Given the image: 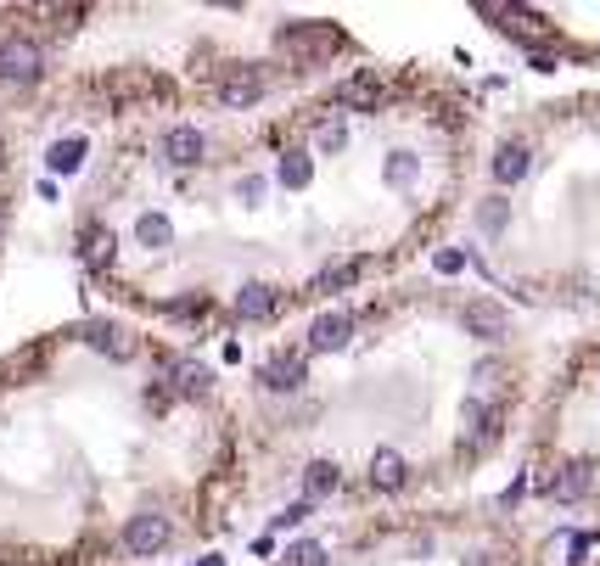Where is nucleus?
I'll return each instance as SVG.
<instances>
[{
  "label": "nucleus",
  "mask_w": 600,
  "mask_h": 566,
  "mask_svg": "<svg viewBox=\"0 0 600 566\" xmlns=\"http://www.w3.org/2000/svg\"><path fill=\"white\" fill-rule=\"evenodd\" d=\"M331 488H337V466H331V460H315V466H309V477H303V494L320 499V494H331Z\"/></svg>",
  "instance_id": "21"
},
{
  "label": "nucleus",
  "mask_w": 600,
  "mask_h": 566,
  "mask_svg": "<svg viewBox=\"0 0 600 566\" xmlns=\"http://www.w3.org/2000/svg\"><path fill=\"white\" fill-rule=\"evenodd\" d=\"M135 241L152 247V253H163V247L174 241V225L163 219V213H141V219H135Z\"/></svg>",
  "instance_id": "14"
},
{
  "label": "nucleus",
  "mask_w": 600,
  "mask_h": 566,
  "mask_svg": "<svg viewBox=\"0 0 600 566\" xmlns=\"http://www.w3.org/2000/svg\"><path fill=\"white\" fill-rule=\"evenodd\" d=\"M505 219H511V208H505V197H488L483 208H477V230H488V236H500Z\"/></svg>",
  "instance_id": "22"
},
{
  "label": "nucleus",
  "mask_w": 600,
  "mask_h": 566,
  "mask_svg": "<svg viewBox=\"0 0 600 566\" xmlns=\"http://www.w3.org/2000/svg\"><path fill=\"white\" fill-rule=\"evenodd\" d=\"M309 382V365H303V354H275L270 365H264V387L270 393H292V387Z\"/></svg>",
  "instance_id": "7"
},
{
  "label": "nucleus",
  "mask_w": 600,
  "mask_h": 566,
  "mask_svg": "<svg viewBox=\"0 0 600 566\" xmlns=\"http://www.w3.org/2000/svg\"><path fill=\"white\" fill-rule=\"evenodd\" d=\"M466 326H472L477 337H505L511 320H505V309H494V303H472V309H466Z\"/></svg>",
  "instance_id": "16"
},
{
  "label": "nucleus",
  "mask_w": 600,
  "mask_h": 566,
  "mask_svg": "<svg viewBox=\"0 0 600 566\" xmlns=\"http://www.w3.org/2000/svg\"><path fill=\"white\" fill-rule=\"evenodd\" d=\"M169 376H174V387H180V393H208V382H214V376H208L197 359H174Z\"/></svg>",
  "instance_id": "17"
},
{
  "label": "nucleus",
  "mask_w": 600,
  "mask_h": 566,
  "mask_svg": "<svg viewBox=\"0 0 600 566\" xmlns=\"http://www.w3.org/2000/svg\"><path fill=\"white\" fill-rule=\"evenodd\" d=\"M404 477H410V466H404L399 449H376V454H371V488L393 494V488H404Z\"/></svg>",
  "instance_id": "9"
},
{
  "label": "nucleus",
  "mask_w": 600,
  "mask_h": 566,
  "mask_svg": "<svg viewBox=\"0 0 600 566\" xmlns=\"http://www.w3.org/2000/svg\"><path fill=\"white\" fill-rule=\"evenodd\" d=\"M275 286H264V281H247L242 292H236V320H270L275 314Z\"/></svg>",
  "instance_id": "8"
},
{
  "label": "nucleus",
  "mask_w": 600,
  "mask_h": 566,
  "mask_svg": "<svg viewBox=\"0 0 600 566\" xmlns=\"http://www.w3.org/2000/svg\"><path fill=\"white\" fill-rule=\"evenodd\" d=\"M202 566H225V561H219V555H202Z\"/></svg>",
  "instance_id": "29"
},
{
  "label": "nucleus",
  "mask_w": 600,
  "mask_h": 566,
  "mask_svg": "<svg viewBox=\"0 0 600 566\" xmlns=\"http://www.w3.org/2000/svg\"><path fill=\"white\" fill-rule=\"evenodd\" d=\"M79 163H85V141H79V135L51 141V152H45V169L51 174H79Z\"/></svg>",
  "instance_id": "12"
},
{
  "label": "nucleus",
  "mask_w": 600,
  "mask_h": 566,
  "mask_svg": "<svg viewBox=\"0 0 600 566\" xmlns=\"http://www.w3.org/2000/svg\"><path fill=\"white\" fill-rule=\"evenodd\" d=\"M113 247H118L113 230H90V236H85V258H90V264H113Z\"/></svg>",
  "instance_id": "23"
},
{
  "label": "nucleus",
  "mask_w": 600,
  "mask_h": 566,
  "mask_svg": "<svg viewBox=\"0 0 600 566\" xmlns=\"http://www.w3.org/2000/svg\"><path fill=\"white\" fill-rule=\"evenodd\" d=\"M258 197H264V180H242V202H247V208H253Z\"/></svg>",
  "instance_id": "27"
},
{
  "label": "nucleus",
  "mask_w": 600,
  "mask_h": 566,
  "mask_svg": "<svg viewBox=\"0 0 600 566\" xmlns=\"http://www.w3.org/2000/svg\"><path fill=\"white\" fill-rule=\"evenodd\" d=\"M79 337H85L96 354H107V359H129V354H135V337H129L118 320H85V326H79Z\"/></svg>",
  "instance_id": "3"
},
{
  "label": "nucleus",
  "mask_w": 600,
  "mask_h": 566,
  "mask_svg": "<svg viewBox=\"0 0 600 566\" xmlns=\"http://www.w3.org/2000/svg\"><path fill=\"white\" fill-rule=\"evenodd\" d=\"M315 146L320 152H337V146H343V118H326V124L315 129Z\"/></svg>",
  "instance_id": "25"
},
{
  "label": "nucleus",
  "mask_w": 600,
  "mask_h": 566,
  "mask_svg": "<svg viewBox=\"0 0 600 566\" xmlns=\"http://www.w3.org/2000/svg\"><path fill=\"white\" fill-rule=\"evenodd\" d=\"M348 337H354V314H320L309 326V348L315 354H337V348H348Z\"/></svg>",
  "instance_id": "6"
},
{
  "label": "nucleus",
  "mask_w": 600,
  "mask_h": 566,
  "mask_svg": "<svg viewBox=\"0 0 600 566\" xmlns=\"http://www.w3.org/2000/svg\"><path fill=\"white\" fill-rule=\"evenodd\" d=\"M258 96H264V73L258 68H230L219 79V107H253Z\"/></svg>",
  "instance_id": "5"
},
{
  "label": "nucleus",
  "mask_w": 600,
  "mask_h": 566,
  "mask_svg": "<svg viewBox=\"0 0 600 566\" xmlns=\"http://www.w3.org/2000/svg\"><path fill=\"white\" fill-rule=\"evenodd\" d=\"M202 152H208V141H202V129H191V124H174L169 135H163V157H169L174 169H197Z\"/></svg>",
  "instance_id": "4"
},
{
  "label": "nucleus",
  "mask_w": 600,
  "mask_h": 566,
  "mask_svg": "<svg viewBox=\"0 0 600 566\" xmlns=\"http://www.w3.org/2000/svg\"><path fill=\"white\" fill-rule=\"evenodd\" d=\"M275 180H281L286 191H303V185L315 180V163H309V152H286L281 169H275Z\"/></svg>",
  "instance_id": "15"
},
{
  "label": "nucleus",
  "mask_w": 600,
  "mask_h": 566,
  "mask_svg": "<svg viewBox=\"0 0 600 566\" xmlns=\"http://www.w3.org/2000/svg\"><path fill=\"white\" fill-rule=\"evenodd\" d=\"M303 516H309V505H286V510H281V516H275V527H298V522H303Z\"/></svg>",
  "instance_id": "26"
},
{
  "label": "nucleus",
  "mask_w": 600,
  "mask_h": 566,
  "mask_svg": "<svg viewBox=\"0 0 600 566\" xmlns=\"http://www.w3.org/2000/svg\"><path fill=\"white\" fill-rule=\"evenodd\" d=\"M281 45L286 51H303V45H309V51H331V45H337V29H286Z\"/></svg>",
  "instance_id": "18"
},
{
  "label": "nucleus",
  "mask_w": 600,
  "mask_h": 566,
  "mask_svg": "<svg viewBox=\"0 0 600 566\" xmlns=\"http://www.w3.org/2000/svg\"><path fill=\"white\" fill-rule=\"evenodd\" d=\"M528 169H533V152L522 141H505L500 152H494V180H500V185H516Z\"/></svg>",
  "instance_id": "10"
},
{
  "label": "nucleus",
  "mask_w": 600,
  "mask_h": 566,
  "mask_svg": "<svg viewBox=\"0 0 600 566\" xmlns=\"http://www.w3.org/2000/svg\"><path fill=\"white\" fill-rule=\"evenodd\" d=\"M169 538H174V522L163 510H141V516L124 522V550L129 555H158V550H169Z\"/></svg>",
  "instance_id": "2"
},
{
  "label": "nucleus",
  "mask_w": 600,
  "mask_h": 566,
  "mask_svg": "<svg viewBox=\"0 0 600 566\" xmlns=\"http://www.w3.org/2000/svg\"><path fill=\"white\" fill-rule=\"evenodd\" d=\"M286 566H326V550H320L315 538H303V544L286 550Z\"/></svg>",
  "instance_id": "24"
},
{
  "label": "nucleus",
  "mask_w": 600,
  "mask_h": 566,
  "mask_svg": "<svg viewBox=\"0 0 600 566\" xmlns=\"http://www.w3.org/2000/svg\"><path fill=\"white\" fill-rule=\"evenodd\" d=\"M584 488H589V460H567V466H561V477L550 482V494H556L561 505H572Z\"/></svg>",
  "instance_id": "13"
},
{
  "label": "nucleus",
  "mask_w": 600,
  "mask_h": 566,
  "mask_svg": "<svg viewBox=\"0 0 600 566\" xmlns=\"http://www.w3.org/2000/svg\"><path fill=\"white\" fill-rule=\"evenodd\" d=\"M45 73V51L29 40V34H6L0 40V79L6 85H34Z\"/></svg>",
  "instance_id": "1"
},
{
  "label": "nucleus",
  "mask_w": 600,
  "mask_h": 566,
  "mask_svg": "<svg viewBox=\"0 0 600 566\" xmlns=\"http://www.w3.org/2000/svg\"><path fill=\"white\" fill-rule=\"evenodd\" d=\"M415 174H421L415 152H387V163H382V180L387 185H415Z\"/></svg>",
  "instance_id": "19"
},
{
  "label": "nucleus",
  "mask_w": 600,
  "mask_h": 566,
  "mask_svg": "<svg viewBox=\"0 0 600 566\" xmlns=\"http://www.w3.org/2000/svg\"><path fill=\"white\" fill-rule=\"evenodd\" d=\"M460 264H466V258H460V253H438V269H443V275H455Z\"/></svg>",
  "instance_id": "28"
},
{
  "label": "nucleus",
  "mask_w": 600,
  "mask_h": 566,
  "mask_svg": "<svg viewBox=\"0 0 600 566\" xmlns=\"http://www.w3.org/2000/svg\"><path fill=\"white\" fill-rule=\"evenodd\" d=\"M359 281V258H348V264H331L315 275V292H343V286Z\"/></svg>",
  "instance_id": "20"
},
{
  "label": "nucleus",
  "mask_w": 600,
  "mask_h": 566,
  "mask_svg": "<svg viewBox=\"0 0 600 566\" xmlns=\"http://www.w3.org/2000/svg\"><path fill=\"white\" fill-rule=\"evenodd\" d=\"M337 101H343V107H354V113H371L376 101H382V85H376L371 73H359V79H348V85L337 90Z\"/></svg>",
  "instance_id": "11"
}]
</instances>
